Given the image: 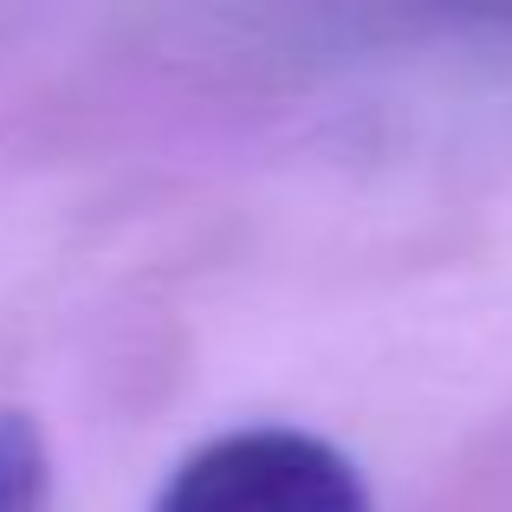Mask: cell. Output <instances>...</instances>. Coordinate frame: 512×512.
Segmentation results:
<instances>
[{
  "mask_svg": "<svg viewBox=\"0 0 512 512\" xmlns=\"http://www.w3.org/2000/svg\"><path fill=\"white\" fill-rule=\"evenodd\" d=\"M156 512H376L363 474L299 428H234L169 474Z\"/></svg>",
  "mask_w": 512,
  "mask_h": 512,
  "instance_id": "obj_1",
  "label": "cell"
},
{
  "mask_svg": "<svg viewBox=\"0 0 512 512\" xmlns=\"http://www.w3.org/2000/svg\"><path fill=\"white\" fill-rule=\"evenodd\" d=\"M0 512H52L46 441L26 415H0Z\"/></svg>",
  "mask_w": 512,
  "mask_h": 512,
  "instance_id": "obj_2",
  "label": "cell"
}]
</instances>
